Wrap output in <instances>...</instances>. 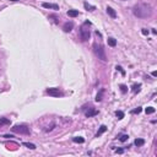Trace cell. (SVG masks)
Masks as SVG:
<instances>
[{"label":"cell","mask_w":157,"mask_h":157,"mask_svg":"<svg viewBox=\"0 0 157 157\" xmlns=\"http://www.w3.org/2000/svg\"><path fill=\"white\" fill-rule=\"evenodd\" d=\"M152 12H153L152 6L150 4H146V3L136 4L133 8V14L139 18H147L152 15Z\"/></svg>","instance_id":"1"},{"label":"cell","mask_w":157,"mask_h":157,"mask_svg":"<svg viewBox=\"0 0 157 157\" xmlns=\"http://www.w3.org/2000/svg\"><path fill=\"white\" fill-rule=\"evenodd\" d=\"M93 52H95V54H96V56L98 59H101L103 61H107V55H106V51H104L103 46L98 44V43H95L93 44Z\"/></svg>","instance_id":"2"},{"label":"cell","mask_w":157,"mask_h":157,"mask_svg":"<svg viewBox=\"0 0 157 157\" xmlns=\"http://www.w3.org/2000/svg\"><path fill=\"white\" fill-rule=\"evenodd\" d=\"M11 131L12 133H16V134H22V135H28L30 131V128L25 124H20V125H14L11 128Z\"/></svg>","instance_id":"3"},{"label":"cell","mask_w":157,"mask_h":157,"mask_svg":"<svg viewBox=\"0 0 157 157\" xmlns=\"http://www.w3.org/2000/svg\"><path fill=\"white\" fill-rule=\"evenodd\" d=\"M90 36H91L90 30H88V28H86V27H85V25H83V26L81 27V30H80V37H81V41H82V42L88 41V39H90Z\"/></svg>","instance_id":"4"},{"label":"cell","mask_w":157,"mask_h":157,"mask_svg":"<svg viewBox=\"0 0 157 157\" xmlns=\"http://www.w3.org/2000/svg\"><path fill=\"white\" fill-rule=\"evenodd\" d=\"M47 93L49 96H52V97H60L63 96V92L59 90V88H56V87H51V88H47Z\"/></svg>","instance_id":"5"},{"label":"cell","mask_w":157,"mask_h":157,"mask_svg":"<svg viewBox=\"0 0 157 157\" xmlns=\"http://www.w3.org/2000/svg\"><path fill=\"white\" fill-rule=\"evenodd\" d=\"M44 9H52V10H59V5L56 4H51V3H43L42 4Z\"/></svg>","instance_id":"6"},{"label":"cell","mask_w":157,"mask_h":157,"mask_svg":"<svg viewBox=\"0 0 157 157\" xmlns=\"http://www.w3.org/2000/svg\"><path fill=\"white\" fill-rule=\"evenodd\" d=\"M74 28V23L73 22H65L63 26V30L64 32H71V30Z\"/></svg>","instance_id":"7"},{"label":"cell","mask_w":157,"mask_h":157,"mask_svg":"<svg viewBox=\"0 0 157 157\" xmlns=\"http://www.w3.org/2000/svg\"><path fill=\"white\" fill-rule=\"evenodd\" d=\"M107 14L112 17V18H115L117 17V12L115 10H114L113 8H111V6H107Z\"/></svg>","instance_id":"8"},{"label":"cell","mask_w":157,"mask_h":157,"mask_svg":"<svg viewBox=\"0 0 157 157\" xmlns=\"http://www.w3.org/2000/svg\"><path fill=\"white\" fill-rule=\"evenodd\" d=\"M98 114V111L95 109V108H90L87 112H86V117L87 118H91V117H93V115H97Z\"/></svg>","instance_id":"9"},{"label":"cell","mask_w":157,"mask_h":157,"mask_svg":"<svg viewBox=\"0 0 157 157\" xmlns=\"http://www.w3.org/2000/svg\"><path fill=\"white\" fill-rule=\"evenodd\" d=\"M106 131H107V126L106 125H101V126H99V129H98V131H97V134H96V138L101 136V135L103 133H106Z\"/></svg>","instance_id":"10"},{"label":"cell","mask_w":157,"mask_h":157,"mask_svg":"<svg viewBox=\"0 0 157 157\" xmlns=\"http://www.w3.org/2000/svg\"><path fill=\"white\" fill-rule=\"evenodd\" d=\"M83 8L86 9L87 11H95V10H96V6L91 5V4H88V3H83Z\"/></svg>","instance_id":"11"},{"label":"cell","mask_w":157,"mask_h":157,"mask_svg":"<svg viewBox=\"0 0 157 157\" xmlns=\"http://www.w3.org/2000/svg\"><path fill=\"white\" fill-rule=\"evenodd\" d=\"M10 119L8 118H0V126H3V125H10Z\"/></svg>","instance_id":"12"},{"label":"cell","mask_w":157,"mask_h":157,"mask_svg":"<svg viewBox=\"0 0 157 157\" xmlns=\"http://www.w3.org/2000/svg\"><path fill=\"white\" fill-rule=\"evenodd\" d=\"M134 144L136 145L138 147H141V146H144V145H145V140H144V139H136Z\"/></svg>","instance_id":"13"},{"label":"cell","mask_w":157,"mask_h":157,"mask_svg":"<svg viewBox=\"0 0 157 157\" xmlns=\"http://www.w3.org/2000/svg\"><path fill=\"white\" fill-rule=\"evenodd\" d=\"M68 16H70V17H76V16H78V11L77 10H69L68 11Z\"/></svg>","instance_id":"14"},{"label":"cell","mask_w":157,"mask_h":157,"mask_svg":"<svg viewBox=\"0 0 157 157\" xmlns=\"http://www.w3.org/2000/svg\"><path fill=\"white\" fill-rule=\"evenodd\" d=\"M73 141H74V142H77V144H83V142H85V139L81 138V136H75V138H73Z\"/></svg>","instance_id":"15"},{"label":"cell","mask_w":157,"mask_h":157,"mask_svg":"<svg viewBox=\"0 0 157 157\" xmlns=\"http://www.w3.org/2000/svg\"><path fill=\"white\" fill-rule=\"evenodd\" d=\"M108 46L115 47V46H117V41L114 39V38H112V37H109V38H108Z\"/></svg>","instance_id":"16"},{"label":"cell","mask_w":157,"mask_h":157,"mask_svg":"<svg viewBox=\"0 0 157 157\" xmlns=\"http://www.w3.org/2000/svg\"><path fill=\"white\" fill-rule=\"evenodd\" d=\"M140 87H141V83H135V85H133V92H134V93L139 92L140 91Z\"/></svg>","instance_id":"17"},{"label":"cell","mask_w":157,"mask_h":157,"mask_svg":"<svg viewBox=\"0 0 157 157\" xmlns=\"http://www.w3.org/2000/svg\"><path fill=\"white\" fill-rule=\"evenodd\" d=\"M103 93H104V90H101V91H99V93H97V96H96V101H97V102L102 101V96H103Z\"/></svg>","instance_id":"18"},{"label":"cell","mask_w":157,"mask_h":157,"mask_svg":"<svg viewBox=\"0 0 157 157\" xmlns=\"http://www.w3.org/2000/svg\"><path fill=\"white\" fill-rule=\"evenodd\" d=\"M115 115H117L118 119H123V118H124V112H122V111H117V112H115Z\"/></svg>","instance_id":"19"},{"label":"cell","mask_w":157,"mask_h":157,"mask_svg":"<svg viewBox=\"0 0 157 157\" xmlns=\"http://www.w3.org/2000/svg\"><path fill=\"white\" fill-rule=\"evenodd\" d=\"M155 108L153 107H147V108L145 109V112H146V114H152V113H155Z\"/></svg>","instance_id":"20"},{"label":"cell","mask_w":157,"mask_h":157,"mask_svg":"<svg viewBox=\"0 0 157 157\" xmlns=\"http://www.w3.org/2000/svg\"><path fill=\"white\" fill-rule=\"evenodd\" d=\"M23 145L28 148H31V150H34L36 148V145L34 144H30V142H23Z\"/></svg>","instance_id":"21"},{"label":"cell","mask_w":157,"mask_h":157,"mask_svg":"<svg viewBox=\"0 0 157 157\" xmlns=\"http://www.w3.org/2000/svg\"><path fill=\"white\" fill-rule=\"evenodd\" d=\"M128 139H129V136H128V135H122V136L119 138V140L122 141V142H125V141H126Z\"/></svg>","instance_id":"22"},{"label":"cell","mask_w":157,"mask_h":157,"mask_svg":"<svg viewBox=\"0 0 157 157\" xmlns=\"http://www.w3.org/2000/svg\"><path fill=\"white\" fill-rule=\"evenodd\" d=\"M119 87H120V91H122V92H123V93H125V92L128 91V87L125 86V85H120V86H119Z\"/></svg>","instance_id":"23"},{"label":"cell","mask_w":157,"mask_h":157,"mask_svg":"<svg viewBox=\"0 0 157 157\" xmlns=\"http://www.w3.org/2000/svg\"><path fill=\"white\" fill-rule=\"evenodd\" d=\"M141 111H142V109H141V107H138V108H136V109H134L131 113H134V114H139Z\"/></svg>","instance_id":"24"},{"label":"cell","mask_w":157,"mask_h":157,"mask_svg":"<svg viewBox=\"0 0 157 157\" xmlns=\"http://www.w3.org/2000/svg\"><path fill=\"white\" fill-rule=\"evenodd\" d=\"M54 126H55V124H52L51 126H48V128H47V129H46V131H47V133H48V131H52Z\"/></svg>","instance_id":"25"},{"label":"cell","mask_w":157,"mask_h":157,"mask_svg":"<svg viewBox=\"0 0 157 157\" xmlns=\"http://www.w3.org/2000/svg\"><path fill=\"white\" fill-rule=\"evenodd\" d=\"M141 33L144 34V36H147V34H148V30H146V28H142V30H141Z\"/></svg>","instance_id":"26"},{"label":"cell","mask_w":157,"mask_h":157,"mask_svg":"<svg viewBox=\"0 0 157 157\" xmlns=\"http://www.w3.org/2000/svg\"><path fill=\"white\" fill-rule=\"evenodd\" d=\"M117 70H119L120 73H122V75H125V71L123 70V68H122V66H117Z\"/></svg>","instance_id":"27"},{"label":"cell","mask_w":157,"mask_h":157,"mask_svg":"<svg viewBox=\"0 0 157 157\" xmlns=\"http://www.w3.org/2000/svg\"><path fill=\"white\" fill-rule=\"evenodd\" d=\"M117 152H118V153H123V152H124V150H123V148H118V150H117Z\"/></svg>","instance_id":"28"},{"label":"cell","mask_w":157,"mask_h":157,"mask_svg":"<svg viewBox=\"0 0 157 157\" xmlns=\"http://www.w3.org/2000/svg\"><path fill=\"white\" fill-rule=\"evenodd\" d=\"M152 76H153V77L157 76V71H152Z\"/></svg>","instance_id":"29"},{"label":"cell","mask_w":157,"mask_h":157,"mask_svg":"<svg viewBox=\"0 0 157 157\" xmlns=\"http://www.w3.org/2000/svg\"><path fill=\"white\" fill-rule=\"evenodd\" d=\"M10 1H18V0H10Z\"/></svg>","instance_id":"30"},{"label":"cell","mask_w":157,"mask_h":157,"mask_svg":"<svg viewBox=\"0 0 157 157\" xmlns=\"http://www.w3.org/2000/svg\"><path fill=\"white\" fill-rule=\"evenodd\" d=\"M122 1H126V0H122Z\"/></svg>","instance_id":"31"}]
</instances>
